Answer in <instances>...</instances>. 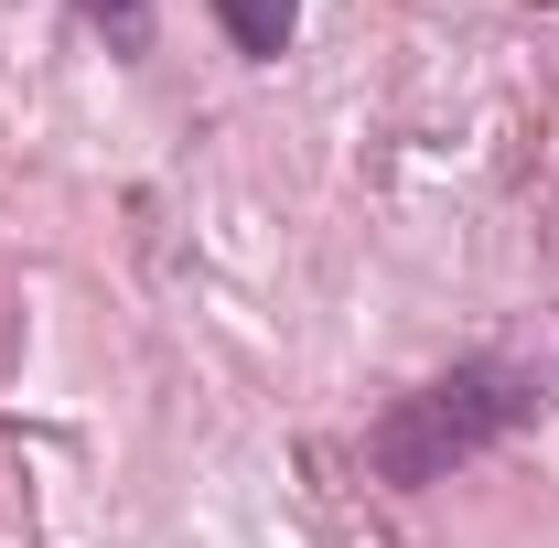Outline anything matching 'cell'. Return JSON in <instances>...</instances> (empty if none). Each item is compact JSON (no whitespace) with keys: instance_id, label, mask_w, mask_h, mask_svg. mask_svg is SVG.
<instances>
[{"instance_id":"6da1fadb","label":"cell","mask_w":559,"mask_h":548,"mask_svg":"<svg viewBox=\"0 0 559 548\" xmlns=\"http://www.w3.org/2000/svg\"><path fill=\"white\" fill-rule=\"evenodd\" d=\"M538 409H549V388H538L527 366L474 355V366H452V377H430V388H409V398L377 409V430H366V474L399 484V495H419V484L485 463L495 441H516Z\"/></svg>"},{"instance_id":"7a4b0ae2","label":"cell","mask_w":559,"mask_h":548,"mask_svg":"<svg viewBox=\"0 0 559 548\" xmlns=\"http://www.w3.org/2000/svg\"><path fill=\"white\" fill-rule=\"evenodd\" d=\"M215 22H226V44H237L248 65H280L290 33H301V0H215Z\"/></svg>"},{"instance_id":"3957f363","label":"cell","mask_w":559,"mask_h":548,"mask_svg":"<svg viewBox=\"0 0 559 548\" xmlns=\"http://www.w3.org/2000/svg\"><path fill=\"white\" fill-rule=\"evenodd\" d=\"M97 33H108V55H151V0H75Z\"/></svg>"}]
</instances>
